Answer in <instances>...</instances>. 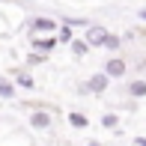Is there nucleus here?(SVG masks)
Segmentation results:
<instances>
[{
  "label": "nucleus",
  "mask_w": 146,
  "mask_h": 146,
  "mask_svg": "<svg viewBox=\"0 0 146 146\" xmlns=\"http://www.w3.org/2000/svg\"><path fill=\"white\" fill-rule=\"evenodd\" d=\"M104 39H108V30H104V27H90L87 30V45H90V48H102Z\"/></svg>",
  "instance_id": "1"
},
{
  "label": "nucleus",
  "mask_w": 146,
  "mask_h": 146,
  "mask_svg": "<svg viewBox=\"0 0 146 146\" xmlns=\"http://www.w3.org/2000/svg\"><path fill=\"white\" fill-rule=\"evenodd\" d=\"M104 75H108V78H122V75H125V60H119V57L108 60V66H104Z\"/></svg>",
  "instance_id": "2"
},
{
  "label": "nucleus",
  "mask_w": 146,
  "mask_h": 146,
  "mask_svg": "<svg viewBox=\"0 0 146 146\" xmlns=\"http://www.w3.org/2000/svg\"><path fill=\"white\" fill-rule=\"evenodd\" d=\"M108 84H110V78L98 72V75H92V78H90L87 90H90V92H104V90H108Z\"/></svg>",
  "instance_id": "3"
},
{
  "label": "nucleus",
  "mask_w": 146,
  "mask_h": 146,
  "mask_svg": "<svg viewBox=\"0 0 146 146\" xmlns=\"http://www.w3.org/2000/svg\"><path fill=\"white\" fill-rule=\"evenodd\" d=\"M30 125H33V128H48V125H51V113H45V110L30 113Z\"/></svg>",
  "instance_id": "4"
},
{
  "label": "nucleus",
  "mask_w": 146,
  "mask_h": 146,
  "mask_svg": "<svg viewBox=\"0 0 146 146\" xmlns=\"http://www.w3.org/2000/svg\"><path fill=\"white\" fill-rule=\"evenodd\" d=\"M30 30H57V24L51 21V18H36V21H30Z\"/></svg>",
  "instance_id": "5"
},
{
  "label": "nucleus",
  "mask_w": 146,
  "mask_h": 146,
  "mask_svg": "<svg viewBox=\"0 0 146 146\" xmlns=\"http://www.w3.org/2000/svg\"><path fill=\"white\" fill-rule=\"evenodd\" d=\"M128 96H134V98H140V96H146V81H134L128 87Z\"/></svg>",
  "instance_id": "6"
},
{
  "label": "nucleus",
  "mask_w": 146,
  "mask_h": 146,
  "mask_svg": "<svg viewBox=\"0 0 146 146\" xmlns=\"http://www.w3.org/2000/svg\"><path fill=\"white\" fill-rule=\"evenodd\" d=\"M57 45V39L51 36V39H33V48H39V51H51Z\"/></svg>",
  "instance_id": "7"
},
{
  "label": "nucleus",
  "mask_w": 146,
  "mask_h": 146,
  "mask_svg": "<svg viewBox=\"0 0 146 146\" xmlns=\"http://www.w3.org/2000/svg\"><path fill=\"white\" fill-rule=\"evenodd\" d=\"M0 96H3V98H12V96H15V87H12L6 78H0Z\"/></svg>",
  "instance_id": "8"
},
{
  "label": "nucleus",
  "mask_w": 146,
  "mask_h": 146,
  "mask_svg": "<svg viewBox=\"0 0 146 146\" xmlns=\"http://www.w3.org/2000/svg\"><path fill=\"white\" fill-rule=\"evenodd\" d=\"M15 81L21 84V87H33V78L27 75V72H15Z\"/></svg>",
  "instance_id": "9"
},
{
  "label": "nucleus",
  "mask_w": 146,
  "mask_h": 146,
  "mask_svg": "<svg viewBox=\"0 0 146 146\" xmlns=\"http://www.w3.org/2000/svg\"><path fill=\"white\" fill-rule=\"evenodd\" d=\"M69 122L75 125V128H84V125H87V116H84V113H72V116H69Z\"/></svg>",
  "instance_id": "10"
},
{
  "label": "nucleus",
  "mask_w": 146,
  "mask_h": 146,
  "mask_svg": "<svg viewBox=\"0 0 146 146\" xmlns=\"http://www.w3.org/2000/svg\"><path fill=\"white\" fill-rule=\"evenodd\" d=\"M72 51L81 57V54H87V51H90V45H87V42H72Z\"/></svg>",
  "instance_id": "11"
},
{
  "label": "nucleus",
  "mask_w": 146,
  "mask_h": 146,
  "mask_svg": "<svg viewBox=\"0 0 146 146\" xmlns=\"http://www.w3.org/2000/svg\"><path fill=\"white\" fill-rule=\"evenodd\" d=\"M104 48L116 51V48H119V36H110V33H108V39H104Z\"/></svg>",
  "instance_id": "12"
},
{
  "label": "nucleus",
  "mask_w": 146,
  "mask_h": 146,
  "mask_svg": "<svg viewBox=\"0 0 146 146\" xmlns=\"http://www.w3.org/2000/svg\"><path fill=\"white\" fill-rule=\"evenodd\" d=\"M42 60H45L42 54H30V57H27V63H30V66H39V63H42Z\"/></svg>",
  "instance_id": "13"
},
{
  "label": "nucleus",
  "mask_w": 146,
  "mask_h": 146,
  "mask_svg": "<svg viewBox=\"0 0 146 146\" xmlns=\"http://www.w3.org/2000/svg\"><path fill=\"white\" fill-rule=\"evenodd\" d=\"M140 18H143V21H146V9H143V12H140Z\"/></svg>",
  "instance_id": "14"
},
{
  "label": "nucleus",
  "mask_w": 146,
  "mask_h": 146,
  "mask_svg": "<svg viewBox=\"0 0 146 146\" xmlns=\"http://www.w3.org/2000/svg\"><path fill=\"white\" fill-rule=\"evenodd\" d=\"M137 146H146V140H137Z\"/></svg>",
  "instance_id": "15"
},
{
  "label": "nucleus",
  "mask_w": 146,
  "mask_h": 146,
  "mask_svg": "<svg viewBox=\"0 0 146 146\" xmlns=\"http://www.w3.org/2000/svg\"><path fill=\"white\" fill-rule=\"evenodd\" d=\"M90 146H102V143H96V140H92V143H90Z\"/></svg>",
  "instance_id": "16"
}]
</instances>
